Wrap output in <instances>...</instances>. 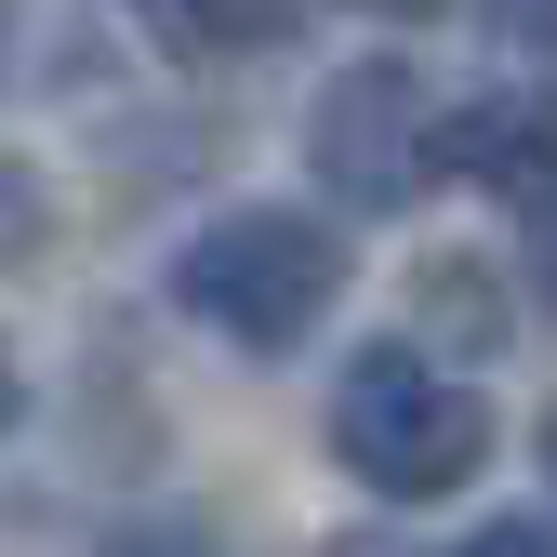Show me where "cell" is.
I'll list each match as a JSON object with an SVG mask.
<instances>
[{
	"instance_id": "13",
	"label": "cell",
	"mask_w": 557,
	"mask_h": 557,
	"mask_svg": "<svg viewBox=\"0 0 557 557\" xmlns=\"http://www.w3.org/2000/svg\"><path fill=\"white\" fill-rule=\"evenodd\" d=\"M345 557H398V531H372V544H345Z\"/></svg>"
},
{
	"instance_id": "3",
	"label": "cell",
	"mask_w": 557,
	"mask_h": 557,
	"mask_svg": "<svg viewBox=\"0 0 557 557\" xmlns=\"http://www.w3.org/2000/svg\"><path fill=\"white\" fill-rule=\"evenodd\" d=\"M306 173L332 213H425V186L451 173V107L425 94V66H398V53L332 66L306 107Z\"/></svg>"
},
{
	"instance_id": "6",
	"label": "cell",
	"mask_w": 557,
	"mask_h": 557,
	"mask_svg": "<svg viewBox=\"0 0 557 557\" xmlns=\"http://www.w3.org/2000/svg\"><path fill=\"white\" fill-rule=\"evenodd\" d=\"M40 239H53V186H40V160L0 147V265H27Z\"/></svg>"
},
{
	"instance_id": "4",
	"label": "cell",
	"mask_w": 557,
	"mask_h": 557,
	"mask_svg": "<svg viewBox=\"0 0 557 557\" xmlns=\"http://www.w3.org/2000/svg\"><path fill=\"white\" fill-rule=\"evenodd\" d=\"M451 173L492 199V213L557 226V94H544V81H518V94L451 107Z\"/></svg>"
},
{
	"instance_id": "10",
	"label": "cell",
	"mask_w": 557,
	"mask_h": 557,
	"mask_svg": "<svg viewBox=\"0 0 557 557\" xmlns=\"http://www.w3.org/2000/svg\"><path fill=\"white\" fill-rule=\"evenodd\" d=\"M120 14H147L160 40H199V27H213V0H120Z\"/></svg>"
},
{
	"instance_id": "5",
	"label": "cell",
	"mask_w": 557,
	"mask_h": 557,
	"mask_svg": "<svg viewBox=\"0 0 557 557\" xmlns=\"http://www.w3.org/2000/svg\"><path fill=\"white\" fill-rule=\"evenodd\" d=\"M411 306H438L451 345H505V278H492V265H465V252L411 265Z\"/></svg>"
},
{
	"instance_id": "8",
	"label": "cell",
	"mask_w": 557,
	"mask_h": 557,
	"mask_svg": "<svg viewBox=\"0 0 557 557\" xmlns=\"http://www.w3.org/2000/svg\"><path fill=\"white\" fill-rule=\"evenodd\" d=\"M492 40H505V53H544V66H557V0H492Z\"/></svg>"
},
{
	"instance_id": "12",
	"label": "cell",
	"mask_w": 557,
	"mask_h": 557,
	"mask_svg": "<svg viewBox=\"0 0 557 557\" xmlns=\"http://www.w3.org/2000/svg\"><path fill=\"white\" fill-rule=\"evenodd\" d=\"M544 492H557V411H544Z\"/></svg>"
},
{
	"instance_id": "2",
	"label": "cell",
	"mask_w": 557,
	"mask_h": 557,
	"mask_svg": "<svg viewBox=\"0 0 557 557\" xmlns=\"http://www.w3.org/2000/svg\"><path fill=\"white\" fill-rule=\"evenodd\" d=\"M332 465L359 478L372 505H438L465 492L478 465H492V398H478L451 359H425V345H359V359L332 372Z\"/></svg>"
},
{
	"instance_id": "9",
	"label": "cell",
	"mask_w": 557,
	"mask_h": 557,
	"mask_svg": "<svg viewBox=\"0 0 557 557\" xmlns=\"http://www.w3.org/2000/svg\"><path fill=\"white\" fill-rule=\"evenodd\" d=\"M451 557H557V531H531V518H492V531H465Z\"/></svg>"
},
{
	"instance_id": "7",
	"label": "cell",
	"mask_w": 557,
	"mask_h": 557,
	"mask_svg": "<svg viewBox=\"0 0 557 557\" xmlns=\"http://www.w3.org/2000/svg\"><path fill=\"white\" fill-rule=\"evenodd\" d=\"M107 557H226V544L199 531V518H133V531H120Z\"/></svg>"
},
{
	"instance_id": "1",
	"label": "cell",
	"mask_w": 557,
	"mask_h": 557,
	"mask_svg": "<svg viewBox=\"0 0 557 557\" xmlns=\"http://www.w3.org/2000/svg\"><path fill=\"white\" fill-rule=\"evenodd\" d=\"M345 213H293V199H239V213H213L173 265H160V293L173 319L199 332H226L252 345V359H278V345H306L332 306H345Z\"/></svg>"
},
{
	"instance_id": "11",
	"label": "cell",
	"mask_w": 557,
	"mask_h": 557,
	"mask_svg": "<svg viewBox=\"0 0 557 557\" xmlns=\"http://www.w3.org/2000/svg\"><path fill=\"white\" fill-rule=\"evenodd\" d=\"M14 398H27V385H14V345H0V425H14Z\"/></svg>"
}]
</instances>
